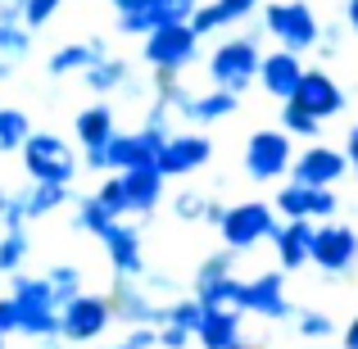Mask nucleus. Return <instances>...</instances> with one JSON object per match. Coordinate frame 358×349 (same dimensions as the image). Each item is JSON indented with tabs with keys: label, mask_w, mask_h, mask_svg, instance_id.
<instances>
[{
	"label": "nucleus",
	"mask_w": 358,
	"mask_h": 349,
	"mask_svg": "<svg viewBox=\"0 0 358 349\" xmlns=\"http://www.w3.org/2000/svg\"><path fill=\"white\" fill-rule=\"evenodd\" d=\"M236 295H241V277H236V250H213L209 259L195 268V299L204 308H236Z\"/></svg>",
	"instance_id": "nucleus-10"
},
{
	"label": "nucleus",
	"mask_w": 358,
	"mask_h": 349,
	"mask_svg": "<svg viewBox=\"0 0 358 349\" xmlns=\"http://www.w3.org/2000/svg\"><path fill=\"white\" fill-rule=\"evenodd\" d=\"M82 78H87V91H91V96H100V100H105V96H114V91H122V87H127V78H131V64L122 59V55H114V50H109L105 59H96L87 73H82Z\"/></svg>",
	"instance_id": "nucleus-27"
},
{
	"label": "nucleus",
	"mask_w": 358,
	"mask_h": 349,
	"mask_svg": "<svg viewBox=\"0 0 358 349\" xmlns=\"http://www.w3.org/2000/svg\"><path fill=\"white\" fill-rule=\"evenodd\" d=\"M236 308L241 313H254V318H268V322L295 318V304H290V295H286V272L272 268V272H259V277L241 281Z\"/></svg>",
	"instance_id": "nucleus-11"
},
{
	"label": "nucleus",
	"mask_w": 358,
	"mask_h": 349,
	"mask_svg": "<svg viewBox=\"0 0 358 349\" xmlns=\"http://www.w3.org/2000/svg\"><path fill=\"white\" fill-rule=\"evenodd\" d=\"M268 245L277 250V268H286V272H299V268H308V245H313V222H308V218H281L277 227H272Z\"/></svg>",
	"instance_id": "nucleus-21"
},
{
	"label": "nucleus",
	"mask_w": 358,
	"mask_h": 349,
	"mask_svg": "<svg viewBox=\"0 0 358 349\" xmlns=\"http://www.w3.org/2000/svg\"><path fill=\"white\" fill-rule=\"evenodd\" d=\"M122 36H145L164 23H186L200 0H109Z\"/></svg>",
	"instance_id": "nucleus-8"
},
{
	"label": "nucleus",
	"mask_w": 358,
	"mask_h": 349,
	"mask_svg": "<svg viewBox=\"0 0 358 349\" xmlns=\"http://www.w3.org/2000/svg\"><path fill=\"white\" fill-rule=\"evenodd\" d=\"M195 341L204 349H231L241 345V308H204L200 327H195Z\"/></svg>",
	"instance_id": "nucleus-24"
},
{
	"label": "nucleus",
	"mask_w": 358,
	"mask_h": 349,
	"mask_svg": "<svg viewBox=\"0 0 358 349\" xmlns=\"http://www.w3.org/2000/svg\"><path fill=\"white\" fill-rule=\"evenodd\" d=\"M109 55V41L105 36H91V41H64L50 50V59H45V69H50V78H69V73H87L96 59H105Z\"/></svg>",
	"instance_id": "nucleus-22"
},
{
	"label": "nucleus",
	"mask_w": 358,
	"mask_h": 349,
	"mask_svg": "<svg viewBox=\"0 0 358 349\" xmlns=\"http://www.w3.org/2000/svg\"><path fill=\"white\" fill-rule=\"evenodd\" d=\"M290 100H295L299 109H308L313 118H322V122L345 114V91L327 69H304V78H299V87H295Z\"/></svg>",
	"instance_id": "nucleus-16"
},
{
	"label": "nucleus",
	"mask_w": 358,
	"mask_h": 349,
	"mask_svg": "<svg viewBox=\"0 0 358 349\" xmlns=\"http://www.w3.org/2000/svg\"><path fill=\"white\" fill-rule=\"evenodd\" d=\"M200 318H204V304L195 295H173V304H159V327H182V332L195 336Z\"/></svg>",
	"instance_id": "nucleus-30"
},
{
	"label": "nucleus",
	"mask_w": 358,
	"mask_h": 349,
	"mask_svg": "<svg viewBox=\"0 0 358 349\" xmlns=\"http://www.w3.org/2000/svg\"><path fill=\"white\" fill-rule=\"evenodd\" d=\"M281 131H286V136L290 141H317V136H322V127H327V122L322 118H313V114H308V109H299L295 105V100H281Z\"/></svg>",
	"instance_id": "nucleus-31"
},
{
	"label": "nucleus",
	"mask_w": 358,
	"mask_h": 349,
	"mask_svg": "<svg viewBox=\"0 0 358 349\" xmlns=\"http://www.w3.org/2000/svg\"><path fill=\"white\" fill-rule=\"evenodd\" d=\"M272 227H277V209L263 200H245V204H227V213H222L218 222V236L227 250H254V245H263L272 236Z\"/></svg>",
	"instance_id": "nucleus-9"
},
{
	"label": "nucleus",
	"mask_w": 358,
	"mask_h": 349,
	"mask_svg": "<svg viewBox=\"0 0 358 349\" xmlns=\"http://www.w3.org/2000/svg\"><path fill=\"white\" fill-rule=\"evenodd\" d=\"M122 345L127 349H155V327H127Z\"/></svg>",
	"instance_id": "nucleus-43"
},
{
	"label": "nucleus",
	"mask_w": 358,
	"mask_h": 349,
	"mask_svg": "<svg viewBox=\"0 0 358 349\" xmlns=\"http://www.w3.org/2000/svg\"><path fill=\"white\" fill-rule=\"evenodd\" d=\"M0 349H5V336H0Z\"/></svg>",
	"instance_id": "nucleus-52"
},
{
	"label": "nucleus",
	"mask_w": 358,
	"mask_h": 349,
	"mask_svg": "<svg viewBox=\"0 0 358 349\" xmlns=\"http://www.w3.org/2000/svg\"><path fill=\"white\" fill-rule=\"evenodd\" d=\"M64 0H18V14H23V27L27 32H41L55 14H59Z\"/></svg>",
	"instance_id": "nucleus-37"
},
{
	"label": "nucleus",
	"mask_w": 358,
	"mask_h": 349,
	"mask_svg": "<svg viewBox=\"0 0 358 349\" xmlns=\"http://www.w3.org/2000/svg\"><path fill=\"white\" fill-rule=\"evenodd\" d=\"M122 191H127V213L131 218H150V213L159 209V200H164V182L168 177L159 173V164L150 159V164H136V168H122Z\"/></svg>",
	"instance_id": "nucleus-17"
},
{
	"label": "nucleus",
	"mask_w": 358,
	"mask_h": 349,
	"mask_svg": "<svg viewBox=\"0 0 358 349\" xmlns=\"http://www.w3.org/2000/svg\"><path fill=\"white\" fill-rule=\"evenodd\" d=\"M222 213H227V204L209 195V204H204V222H209V227H218V222H222Z\"/></svg>",
	"instance_id": "nucleus-45"
},
{
	"label": "nucleus",
	"mask_w": 358,
	"mask_h": 349,
	"mask_svg": "<svg viewBox=\"0 0 358 349\" xmlns=\"http://www.w3.org/2000/svg\"><path fill=\"white\" fill-rule=\"evenodd\" d=\"M204 204H209V191H177L173 195V213L182 222H204Z\"/></svg>",
	"instance_id": "nucleus-38"
},
{
	"label": "nucleus",
	"mask_w": 358,
	"mask_h": 349,
	"mask_svg": "<svg viewBox=\"0 0 358 349\" xmlns=\"http://www.w3.org/2000/svg\"><path fill=\"white\" fill-rule=\"evenodd\" d=\"M263 0H204V5H195V14L186 18V23L195 27V36H213V32H227V27H241L250 23L254 14H259Z\"/></svg>",
	"instance_id": "nucleus-18"
},
{
	"label": "nucleus",
	"mask_w": 358,
	"mask_h": 349,
	"mask_svg": "<svg viewBox=\"0 0 358 349\" xmlns=\"http://www.w3.org/2000/svg\"><path fill=\"white\" fill-rule=\"evenodd\" d=\"M0 336H14V299H0Z\"/></svg>",
	"instance_id": "nucleus-44"
},
{
	"label": "nucleus",
	"mask_w": 358,
	"mask_h": 349,
	"mask_svg": "<svg viewBox=\"0 0 358 349\" xmlns=\"http://www.w3.org/2000/svg\"><path fill=\"white\" fill-rule=\"evenodd\" d=\"M345 173H350L345 150L317 145V141H308V150H299V155L290 159V177H295V182H304V186H336Z\"/></svg>",
	"instance_id": "nucleus-15"
},
{
	"label": "nucleus",
	"mask_w": 358,
	"mask_h": 349,
	"mask_svg": "<svg viewBox=\"0 0 358 349\" xmlns=\"http://www.w3.org/2000/svg\"><path fill=\"white\" fill-rule=\"evenodd\" d=\"M23 173L27 182H50V186H73L82 173V159L78 150L69 145L64 136H55V131H32V136L23 141Z\"/></svg>",
	"instance_id": "nucleus-1"
},
{
	"label": "nucleus",
	"mask_w": 358,
	"mask_h": 349,
	"mask_svg": "<svg viewBox=\"0 0 358 349\" xmlns=\"http://www.w3.org/2000/svg\"><path fill=\"white\" fill-rule=\"evenodd\" d=\"M341 345H345V349H358V318L345 327V341H341Z\"/></svg>",
	"instance_id": "nucleus-48"
},
{
	"label": "nucleus",
	"mask_w": 358,
	"mask_h": 349,
	"mask_svg": "<svg viewBox=\"0 0 358 349\" xmlns=\"http://www.w3.org/2000/svg\"><path fill=\"white\" fill-rule=\"evenodd\" d=\"M241 109V96L222 87H209V91H191V105L182 109V122H195V127H213V122L231 118Z\"/></svg>",
	"instance_id": "nucleus-23"
},
{
	"label": "nucleus",
	"mask_w": 358,
	"mask_h": 349,
	"mask_svg": "<svg viewBox=\"0 0 358 349\" xmlns=\"http://www.w3.org/2000/svg\"><path fill=\"white\" fill-rule=\"evenodd\" d=\"M345 27L358 32V0H345Z\"/></svg>",
	"instance_id": "nucleus-47"
},
{
	"label": "nucleus",
	"mask_w": 358,
	"mask_h": 349,
	"mask_svg": "<svg viewBox=\"0 0 358 349\" xmlns=\"http://www.w3.org/2000/svg\"><path fill=\"white\" fill-rule=\"evenodd\" d=\"M231 349H254V345H245V341H241V345H231Z\"/></svg>",
	"instance_id": "nucleus-50"
},
{
	"label": "nucleus",
	"mask_w": 358,
	"mask_h": 349,
	"mask_svg": "<svg viewBox=\"0 0 358 349\" xmlns=\"http://www.w3.org/2000/svg\"><path fill=\"white\" fill-rule=\"evenodd\" d=\"M272 209H277L281 218L327 222L341 209V195H336V186H304V182H295V177H286V186L277 191V204H272Z\"/></svg>",
	"instance_id": "nucleus-13"
},
{
	"label": "nucleus",
	"mask_w": 358,
	"mask_h": 349,
	"mask_svg": "<svg viewBox=\"0 0 358 349\" xmlns=\"http://www.w3.org/2000/svg\"><path fill=\"white\" fill-rule=\"evenodd\" d=\"M213 159V141L204 131H168L155 150V164L164 177H191Z\"/></svg>",
	"instance_id": "nucleus-12"
},
{
	"label": "nucleus",
	"mask_w": 358,
	"mask_h": 349,
	"mask_svg": "<svg viewBox=\"0 0 358 349\" xmlns=\"http://www.w3.org/2000/svg\"><path fill=\"white\" fill-rule=\"evenodd\" d=\"M141 286H145L150 295H177V281L168 277V272H155V268L141 272Z\"/></svg>",
	"instance_id": "nucleus-41"
},
{
	"label": "nucleus",
	"mask_w": 358,
	"mask_h": 349,
	"mask_svg": "<svg viewBox=\"0 0 358 349\" xmlns=\"http://www.w3.org/2000/svg\"><path fill=\"white\" fill-rule=\"evenodd\" d=\"M308 263H313L322 277H345L358 263V232L350 222H313V245H308Z\"/></svg>",
	"instance_id": "nucleus-7"
},
{
	"label": "nucleus",
	"mask_w": 358,
	"mask_h": 349,
	"mask_svg": "<svg viewBox=\"0 0 358 349\" xmlns=\"http://www.w3.org/2000/svg\"><path fill=\"white\" fill-rule=\"evenodd\" d=\"M45 281H50L55 304H64V299L82 295V268H73V263H55V268L45 272Z\"/></svg>",
	"instance_id": "nucleus-35"
},
{
	"label": "nucleus",
	"mask_w": 358,
	"mask_h": 349,
	"mask_svg": "<svg viewBox=\"0 0 358 349\" xmlns=\"http://www.w3.org/2000/svg\"><path fill=\"white\" fill-rule=\"evenodd\" d=\"M299 78H304V59H299L295 50H281V45H277V50H268L259 59V78H254V82H259V87L281 105V100L295 96Z\"/></svg>",
	"instance_id": "nucleus-20"
},
{
	"label": "nucleus",
	"mask_w": 358,
	"mask_h": 349,
	"mask_svg": "<svg viewBox=\"0 0 358 349\" xmlns=\"http://www.w3.org/2000/svg\"><path fill=\"white\" fill-rule=\"evenodd\" d=\"M32 36L36 32H27L23 23H0V69L5 73L18 69V64L32 55Z\"/></svg>",
	"instance_id": "nucleus-29"
},
{
	"label": "nucleus",
	"mask_w": 358,
	"mask_h": 349,
	"mask_svg": "<svg viewBox=\"0 0 358 349\" xmlns=\"http://www.w3.org/2000/svg\"><path fill=\"white\" fill-rule=\"evenodd\" d=\"M0 78H9V73H5V69H0Z\"/></svg>",
	"instance_id": "nucleus-51"
},
{
	"label": "nucleus",
	"mask_w": 358,
	"mask_h": 349,
	"mask_svg": "<svg viewBox=\"0 0 358 349\" xmlns=\"http://www.w3.org/2000/svg\"><path fill=\"white\" fill-rule=\"evenodd\" d=\"M295 327H299L304 341H327V336H336V322L322 308H295Z\"/></svg>",
	"instance_id": "nucleus-36"
},
{
	"label": "nucleus",
	"mask_w": 358,
	"mask_h": 349,
	"mask_svg": "<svg viewBox=\"0 0 358 349\" xmlns=\"http://www.w3.org/2000/svg\"><path fill=\"white\" fill-rule=\"evenodd\" d=\"M105 349H127V345H122V341H114V345H105Z\"/></svg>",
	"instance_id": "nucleus-49"
},
{
	"label": "nucleus",
	"mask_w": 358,
	"mask_h": 349,
	"mask_svg": "<svg viewBox=\"0 0 358 349\" xmlns=\"http://www.w3.org/2000/svg\"><path fill=\"white\" fill-rule=\"evenodd\" d=\"M27 136H32V118H27L23 109L0 105V155H14V150H23Z\"/></svg>",
	"instance_id": "nucleus-32"
},
{
	"label": "nucleus",
	"mask_w": 358,
	"mask_h": 349,
	"mask_svg": "<svg viewBox=\"0 0 358 349\" xmlns=\"http://www.w3.org/2000/svg\"><path fill=\"white\" fill-rule=\"evenodd\" d=\"M114 105L109 100H96V105L78 109V118H73V136H78L82 150H100L109 136H114Z\"/></svg>",
	"instance_id": "nucleus-26"
},
{
	"label": "nucleus",
	"mask_w": 358,
	"mask_h": 349,
	"mask_svg": "<svg viewBox=\"0 0 358 349\" xmlns=\"http://www.w3.org/2000/svg\"><path fill=\"white\" fill-rule=\"evenodd\" d=\"M345 159H350V168L358 173V122L350 127V136H345Z\"/></svg>",
	"instance_id": "nucleus-46"
},
{
	"label": "nucleus",
	"mask_w": 358,
	"mask_h": 349,
	"mask_svg": "<svg viewBox=\"0 0 358 349\" xmlns=\"http://www.w3.org/2000/svg\"><path fill=\"white\" fill-rule=\"evenodd\" d=\"M195 336L182 332V327H155V349H186Z\"/></svg>",
	"instance_id": "nucleus-40"
},
{
	"label": "nucleus",
	"mask_w": 358,
	"mask_h": 349,
	"mask_svg": "<svg viewBox=\"0 0 358 349\" xmlns=\"http://www.w3.org/2000/svg\"><path fill=\"white\" fill-rule=\"evenodd\" d=\"M32 254V236L27 222H0V277H14Z\"/></svg>",
	"instance_id": "nucleus-28"
},
{
	"label": "nucleus",
	"mask_w": 358,
	"mask_h": 349,
	"mask_svg": "<svg viewBox=\"0 0 358 349\" xmlns=\"http://www.w3.org/2000/svg\"><path fill=\"white\" fill-rule=\"evenodd\" d=\"M259 23L281 50H295V55L313 50L317 27H322L317 9L308 0H268V5H259Z\"/></svg>",
	"instance_id": "nucleus-3"
},
{
	"label": "nucleus",
	"mask_w": 358,
	"mask_h": 349,
	"mask_svg": "<svg viewBox=\"0 0 358 349\" xmlns=\"http://www.w3.org/2000/svg\"><path fill=\"white\" fill-rule=\"evenodd\" d=\"M109 308H114V322H127V327H159V299L150 295L141 281L118 277L114 290H109Z\"/></svg>",
	"instance_id": "nucleus-19"
},
{
	"label": "nucleus",
	"mask_w": 358,
	"mask_h": 349,
	"mask_svg": "<svg viewBox=\"0 0 358 349\" xmlns=\"http://www.w3.org/2000/svg\"><path fill=\"white\" fill-rule=\"evenodd\" d=\"M0 222H23L18 218V191L14 186H0Z\"/></svg>",
	"instance_id": "nucleus-42"
},
{
	"label": "nucleus",
	"mask_w": 358,
	"mask_h": 349,
	"mask_svg": "<svg viewBox=\"0 0 358 349\" xmlns=\"http://www.w3.org/2000/svg\"><path fill=\"white\" fill-rule=\"evenodd\" d=\"M109 222H114V218H109V213L96 204V195H73V227H78V232L100 236Z\"/></svg>",
	"instance_id": "nucleus-33"
},
{
	"label": "nucleus",
	"mask_w": 358,
	"mask_h": 349,
	"mask_svg": "<svg viewBox=\"0 0 358 349\" xmlns=\"http://www.w3.org/2000/svg\"><path fill=\"white\" fill-rule=\"evenodd\" d=\"M91 195H96V204L109 213V218H131V213H127V191H122V177L118 173H109Z\"/></svg>",
	"instance_id": "nucleus-34"
},
{
	"label": "nucleus",
	"mask_w": 358,
	"mask_h": 349,
	"mask_svg": "<svg viewBox=\"0 0 358 349\" xmlns=\"http://www.w3.org/2000/svg\"><path fill=\"white\" fill-rule=\"evenodd\" d=\"M64 204H73V186L27 182L23 191H18V218H23V222H36V218H45V213L64 209Z\"/></svg>",
	"instance_id": "nucleus-25"
},
{
	"label": "nucleus",
	"mask_w": 358,
	"mask_h": 349,
	"mask_svg": "<svg viewBox=\"0 0 358 349\" xmlns=\"http://www.w3.org/2000/svg\"><path fill=\"white\" fill-rule=\"evenodd\" d=\"M308 349H317V345H308Z\"/></svg>",
	"instance_id": "nucleus-53"
},
{
	"label": "nucleus",
	"mask_w": 358,
	"mask_h": 349,
	"mask_svg": "<svg viewBox=\"0 0 358 349\" xmlns=\"http://www.w3.org/2000/svg\"><path fill=\"white\" fill-rule=\"evenodd\" d=\"M313 55H317V59H336V55H341V23H322V27H317Z\"/></svg>",
	"instance_id": "nucleus-39"
},
{
	"label": "nucleus",
	"mask_w": 358,
	"mask_h": 349,
	"mask_svg": "<svg viewBox=\"0 0 358 349\" xmlns=\"http://www.w3.org/2000/svg\"><path fill=\"white\" fill-rule=\"evenodd\" d=\"M290 159H295V141L281 127H263L245 141L241 168L250 182H286L290 177Z\"/></svg>",
	"instance_id": "nucleus-5"
},
{
	"label": "nucleus",
	"mask_w": 358,
	"mask_h": 349,
	"mask_svg": "<svg viewBox=\"0 0 358 349\" xmlns=\"http://www.w3.org/2000/svg\"><path fill=\"white\" fill-rule=\"evenodd\" d=\"M141 59L150 64V73H186L200 59V36L191 23H164L155 32H145Z\"/></svg>",
	"instance_id": "nucleus-4"
},
{
	"label": "nucleus",
	"mask_w": 358,
	"mask_h": 349,
	"mask_svg": "<svg viewBox=\"0 0 358 349\" xmlns=\"http://www.w3.org/2000/svg\"><path fill=\"white\" fill-rule=\"evenodd\" d=\"M100 241H105V254H109V263H114V277L141 281V272H145L150 263H145V250H141V227L136 222L114 218L105 232H100Z\"/></svg>",
	"instance_id": "nucleus-14"
},
{
	"label": "nucleus",
	"mask_w": 358,
	"mask_h": 349,
	"mask_svg": "<svg viewBox=\"0 0 358 349\" xmlns=\"http://www.w3.org/2000/svg\"><path fill=\"white\" fill-rule=\"evenodd\" d=\"M109 327H114L109 295L82 290V295H73V299L59 304V341H69V345H91V341H100Z\"/></svg>",
	"instance_id": "nucleus-6"
},
{
	"label": "nucleus",
	"mask_w": 358,
	"mask_h": 349,
	"mask_svg": "<svg viewBox=\"0 0 358 349\" xmlns=\"http://www.w3.org/2000/svg\"><path fill=\"white\" fill-rule=\"evenodd\" d=\"M259 59H263V50H259V36H250V32H236V36H222L218 45H213V55H209V82L213 87H222V91H231V96H245L250 91V82L259 78Z\"/></svg>",
	"instance_id": "nucleus-2"
}]
</instances>
